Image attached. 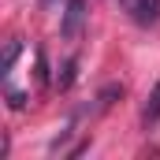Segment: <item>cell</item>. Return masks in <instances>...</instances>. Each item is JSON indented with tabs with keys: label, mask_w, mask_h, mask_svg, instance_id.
<instances>
[{
	"label": "cell",
	"mask_w": 160,
	"mask_h": 160,
	"mask_svg": "<svg viewBox=\"0 0 160 160\" xmlns=\"http://www.w3.org/2000/svg\"><path fill=\"white\" fill-rule=\"evenodd\" d=\"M160 123V82L149 89V101H145V108H142V127L145 130H153Z\"/></svg>",
	"instance_id": "3"
},
{
	"label": "cell",
	"mask_w": 160,
	"mask_h": 160,
	"mask_svg": "<svg viewBox=\"0 0 160 160\" xmlns=\"http://www.w3.org/2000/svg\"><path fill=\"white\" fill-rule=\"evenodd\" d=\"M63 4H67V0H41V8H45V11H56V8L63 11Z\"/></svg>",
	"instance_id": "9"
},
{
	"label": "cell",
	"mask_w": 160,
	"mask_h": 160,
	"mask_svg": "<svg viewBox=\"0 0 160 160\" xmlns=\"http://www.w3.org/2000/svg\"><path fill=\"white\" fill-rule=\"evenodd\" d=\"M8 108L22 112V108H26V93H15V89H11V93H8Z\"/></svg>",
	"instance_id": "8"
},
{
	"label": "cell",
	"mask_w": 160,
	"mask_h": 160,
	"mask_svg": "<svg viewBox=\"0 0 160 160\" xmlns=\"http://www.w3.org/2000/svg\"><path fill=\"white\" fill-rule=\"evenodd\" d=\"M75 78H78V60H67L63 63V75H60V89H71Z\"/></svg>",
	"instance_id": "5"
},
{
	"label": "cell",
	"mask_w": 160,
	"mask_h": 160,
	"mask_svg": "<svg viewBox=\"0 0 160 160\" xmlns=\"http://www.w3.org/2000/svg\"><path fill=\"white\" fill-rule=\"evenodd\" d=\"M116 97H123V86H116V82H112V86H104V89H101V108H108Z\"/></svg>",
	"instance_id": "6"
},
{
	"label": "cell",
	"mask_w": 160,
	"mask_h": 160,
	"mask_svg": "<svg viewBox=\"0 0 160 160\" xmlns=\"http://www.w3.org/2000/svg\"><path fill=\"white\" fill-rule=\"evenodd\" d=\"M19 52H22V41H19V38H11V41H8V48H4V60H0V75H4V78L11 75V67H15Z\"/></svg>",
	"instance_id": "4"
},
{
	"label": "cell",
	"mask_w": 160,
	"mask_h": 160,
	"mask_svg": "<svg viewBox=\"0 0 160 160\" xmlns=\"http://www.w3.org/2000/svg\"><path fill=\"white\" fill-rule=\"evenodd\" d=\"M134 4H138V0H123V8H127V11H134Z\"/></svg>",
	"instance_id": "10"
},
{
	"label": "cell",
	"mask_w": 160,
	"mask_h": 160,
	"mask_svg": "<svg viewBox=\"0 0 160 160\" xmlns=\"http://www.w3.org/2000/svg\"><path fill=\"white\" fill-rule=\"evenodd\" d=\"M130 19H134L138 26H153L160 19V0H138L134 11H130Z\"/></svg>",
	"instance_id": "2"
},
{
	"label": "cell",
	"mask_w": 160,
	"mask_h": 160,
	"mask_svg": "<svg viewBox=\"0 0 160 160\" xmlns=\"http://www.w3.org/2000/svg\"><path fill=\"white\" fill-rule=\"evenodd\" d=\"M38 82L48 86V60H45V48H38Z\"/></svg>",
	"instance_id": "7"
},
{
	"label": "cell",
	"mask_w": 160,
	"mask_h": 160,
	"mask_svg": "<svg viewBox=\"0 0 160 160\" xmlns=\"http://www.w3.org/2000/svg\"><path fill=\"white\" fill-rule=\"evenodd\" d=\"M82 30H86V0H67L63 19H60V34H63V41H78Z\"/></svg>",
	"instance_id": "1"
}]
</instances>
